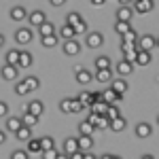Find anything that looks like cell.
<instances>
[{
    "label": "cell",
    "mask_w": 159,
    "mask_h": 159,
    "mask_svg": "<svg viewBox=\"0 0 159 159\" xmlns=\"http://www.w3.org/2000/svg\"><path fill=\"white\" fill-rule=\"evenodd\" d=\"M155 47H157V38L153 34H142L138 38V49L140 51H153Z\"/></svg>",
    "instance_id": "1"
},
{
    "label": "cell",
    "mask_w": 159,
    "mask_h": 159,
    "mask_svg": "<svg viewBox=\"0 0 159 159\" xmlns=\"http://www.w3.org/2000/svg\"><path fill=\"white\" fill-rule=\"evenodd\" d=\"M102 43H104V36H102L100 32H87L85 45L89 49H98V47H102Z\"/></svg>",
    "instance_id": "2"
},
{
    "label": "cell",
    "mask_w": 159,
    "mask_h": 159,
    "mask_svg": "<svg viewBox=\"0 0 159 159\" xmlns=\"http://www.w3.org/2000/svg\"><path fill=\"white\" fill-rule=\"evenodd\" d=\"M74 76H76V83H81V85H87V83H91V79H96V76H91V72H89L87 68H83V66H76Z\"/></svg>",
    "instance_id": "3"
},
{
    "label": "cell",
    "mask_w": 159,
    "mask_h": 159,
    "mask_svg": "<svg viewBox=\"0 0 159 159\" xmlns=\"http://www.w3.org/2000/svg\"><path fill=\"white\" fill-rule=\"evenodd\" d=\"M32 38H34V34H32L30 28H19V30L15 32V40H17L19 45H28V43H32Z\"/></svg>",
    "instance_id": "4"
},
{
    "label": "cell",
    "mask_w": 159,
    "mask_h": 159,
    "mask_svg": "<svg viewBox=\"0 0 159 159\" xmlns=\"http://www.w3.org/2000/svg\"><path fill=\"white\" fill-rule=\"evenodd\" d=\"M153 0H134V11L140 13V15H144V13H151L153 11Z\"/></svg>",
    "instance_id": "5"
},
{
    "label": "cell",
    "mask_w": 159,
    "mask_h": 159,
    "mask_svg": "<svg viewBox=\"0 0 159 159\" xmlns=\"http://www.w3.org/2000/svg\"><path fill=\"white\" fill-rule=\"evenodd\" d=\"M64 53H66V55H79V53H81V43L74 40V38L66 40V43H64Z\"/></svg>",
    "instance_id": "6"
},
{
    "label": "cell",
    "mask_w": 159,
    "mask_h": 159,
    "mask_svg": "<svg viewBox=\"0 0 159 159\" xmlns=\"http://www.w3.org/2000/svg\"><path fill=\"white\" fill-rule=\"evenodd\" d=\"M132 15H134V9L127 7V4H121V7L117 9V21H129Z\"/></svg>",
    "instance_id": "7"
},
{
    "label": "cell",
    "mask_w": 159,
    "mask_h": 159,
    "mask_svg": "<svg viewBox=\"0 0 159 159\" xmlns=\"http://www.w3.org/2000/svg\"><path fill=\"white\" fill-rule=\"evenodd\" d=\"M17 68H19V66H13V64H4V66H2V79H4V81H15V79H17Z\"/></svg>",
    "instance_id": "8"
},
{
    "label": "cell",
    "mask_w": 159,
    "mask_h": 159,
    "mask_svg": "<svg viewBox=\"0 0 159 159\" xmlns=\"http://www.w3.org/2000/svg\"><path fill=\"white\" fill-rule=\"evenodd\" d=\"M102 98H104V102H108V104H115V102H121L123 93H117L112 87H108L106 91H102Z\"/></svg>",
    "instance_id": "9"
},
{
    "label": "cell",
    "mask_w": 159,
    "mask_h": 159,
    "mask_svg": "<svg viewBox=\"0 0 159 159\" xmlns=\"http://www.w3.org/2000/svg\"><path fill=\"white\" fill-rule=\"evenodd\" d=\"M117 72L121 74V76H127V74L134 72V61H127V60H121L117 64Z\"/></svg>",
    "instance_id": "10"
},
{
    "label": "cell",
    "mask_w": 159,
    "mask_h": 159,
    "mask_svg": "<svg viewBox=\"0 0 159 159\" xmlns=\"http://www.w3.org/2000/svg\"><path fill=\"white\" fill-rule=\"evenodd\" d=\"M24 125H25V123H24L21 117H9V119H7V129L13 132V134H15L19 127H24Z\"/></svg>",
    "instance_id": "11"
},
{
    "label": "cell",
    "mask_w": 159,
    "mask_h": 159,
    "mask_svg": "<svg viewBox=\"0 0 159 159\" xmlns=\"http://www.w3.org/2000/svg\"><path fill=\"white\" fill-rule=\"evenodd\" d=\"M25 17H30V13L25 11L24 7H13L11 9V19L13 21H24Z\"/></svg>",
    "instance_id": "12"
},
{
    "label": "cell",
    "mask_w": 159,
    "mask_h": 159,
    "mask_svg": "<svg viewBox=\"0 0 159 159\" xmlns=\"http://www.w3.org/2000/svg\"><path fill=\"white\" fill-rule=\"evenodd\" d=\"M28 19H30V24H32V25H36V28H38V25H43L45 21H47V15H45L43 11H32Z\"/></svg>",
    "instance_id": "13"
},
{
    "label": "cell",
    "mask_w": 159,
    "mask_h": 159,
    "mask_svg": "<svg viewBox=\"0 0 159 159\" xmlns=\"http://www.w3.org/2000/svg\"><path fill=\"white\" fill-rule=\"evenodd\" d=\"M96 81H100V83H112V70L110 68H100L96 72Z\"/></svg>",
    "instance_id": "14"
},
{
    "label": "cell",
    "mask_w": 159,
    "mask_h": 159,
    "mask_svg": "<svg viewBox=\"0 0 159 159\" xmlns=\"http://www.w3.org/2000/svg\"><path fill=\"white\" fill-rule=\"evenodd\" d=\"M79 147H81V151H91L93 148V138L87 134H81L79 136Z\"/></svg>",
    "instance_id": "15"
},
{
    "label": "cell",
    "mask_w": 159,
    "mask_h": 159,
    "mask_svg": "<svg viewBox=\"0 0 159 159\" xmlns=\"http://www.w3.org/2000/svg\"><path fill=\"white\" fill-rule=\"evenodd\" d=\"M125 127H127V119H123V117L110 119V129H112V132H123Z\"/></svg>",
    "instance_id": "16"
},
{
    "label": "cell",
    "mask_w": 159,
    "mask_h": 159,
    "mask_svg": "<svg viewBox=\"0 0 159 159\" xmlns=\"http://www.w3.org/2000/svg\"><path fill=\"white\" fill-rule=\"evenodd\" d=\"M79 138H68L66 142H64V151H66V155H72L74 151H79Z\"/></svg>",
    "instance_id": "17"
},
{
    "label": "cell",
    "mask_w": 159,
    "mask_h": 159,
    "mask_svg": "<svg viewBox=\"0 0 159 159\" xmlns=\"http://www.w3.org/2000/svg\"><path fill=\"white\" fill-rule=\"evenodd\" d=\"M151 132H153V127L148 123H138L136 125V136L138 138H147V136H151Z\"/></svg>",
    "instance_id": "18"
},
{
    "label": "cell",
    "mask_w": 159,
    "mask_h": 159,
    "mask_svg": "<svg viewBox=\"0 0 159 159\" xmlns=\"http://www.w3.org/2000/svg\"><path fill=\"white\" fill-rule=\"evenodd\" d=\"M148 64H151V51H140V49H138L136 66H148Z\"/></svg>",
    "instance_id": "19"
},
{
    "label": "cell",
    "mask_w": 159,
    "mask_h": 159,
    "mask_svg": "<svg viewBox=\"0 0 159 159\" xmlns=\"http://www.w3.org/2000/svg\"><path fill=\"white\" fill-rule=\"evenodd\" d=\"M28 110H30V112H34V115H38V117H40V115L45 112V104H43L40 100H32V102L28 104Z\"/></svg>",
    "instance_id": "20"
},
{
    "label": "cell",
    "mask_w": 159,
    "mask_h": 159,
    "mask_svg": "<svg viewBox=\"0 0 159 159\" xmlns=\"http://www.w3.org/2000/svg\"><path fill=\"white\" fill-rule=\"evenodd\" d=\"M96 129H98V127H96V125H93L91 121H81V123H79V132H81V134L91 136L93 132H96Z\"/></svg>",
    "instance_id": "21"
},
{
    "label": "cell",
    "mask_w": 159,
    "mask_h": 159,
    "mask_svg": "<svg viewBox=\"0 0 159 159\" xmlns=\"http://www.w3.org/2000/svg\"><path fill=\"white\" fill-rule=\"evenodd\" d=\"M60 110H61V112H66V115L74 112V100L72 98H64L60 102Z\"/></svg>",
    "instance_id": "22"
},
{
    "label": "cell",
    "mask_w": 159,
    "mask_h": 159,
    "mask_svg": "<svg viewBox=\"0 0 159 159\" xmlns=\"http://www.w3.org/2000/svg\"><path fill=\"white\" fill-rule=\"evenodd\" d=\"M40 43H43V47H47V49H53V47H57V34L40 36Z\"/></svg>",
    "instance_id": "23"
},
{
    "label": "cell",
    "mask_w": 159,
    "mask_h": 159,
    "mask_svg": "<svg viewBox=\"0 0 159 159\" xmlns=\"http://www.w3.org/2000/svg\"><path fill=\"white\" fill-rule=\"evenodd\" d=\"M110 87H112L117 93H125L129 85H127V81H125V79H117V81H112V83H110Z\"/></svg>",
    "instance_id": "24"
},
{
    "label": "cell",
    "mask_w": 159,
    "mask_h": 159,
    "mask_svg": "<svg viewBox=\"0 0 159 159\" xmlns=\"http://www.w3.org/2000/svg\"><path fill=\"white\" fill-rule=\"evenodd\" d=\"M19 57H21V51H7V64H13V66H19Z\"/></svg>",
    "instance_id": "25"
},
{
    "label": "cell",
    "mask_w": 159,
    "mask_h": 159,
    "mask_svg": "<svg viewBox=\"0 0 159 159\" xmlns=\"http://www.w3.org/2000/svg\"><path fill=\"white\" fill-rule=\"evenodd\" d=\"M15 138H19V140H30V138H32V129H30V125L19 127V129L15 132Z\"/></svg>",
    "instance_id": "26"
},
{
    "label": "cell",
    "mask_w": 159,
    "mask_h": 159,
    "mask_svg": "<svg viewBox=\"0 0 159 159\" xmlns=\"http://www.w3.org/2000/svg\"><path fill=\"white\" fill-rule=\"evenodd\" d=\"M81 21H83V17H81V15H79V13H68V15H66V24L68 25H72V28H76V25L81 24Z\"/></svg>",
    "instance_id": "27"
},
{
    "label": "cell",
    "mask_w": 159,
    "mask_h": 159,
    "mask_svg": "<svg viewBox=\"0 0 159 159\" xmlns=\"http://www.w3.org/2000/svg\"><path fill=\"white\" fill-rule=\"evenodd\" d=\"M91 110L98 112V115H106V110H108V102H104V100L93 102V104H91Z\"/></svg>",
    "instance_id": "28"
},
{
    "label": "cell",
    "mask_w": 159,
    "mask_h": 159,
    "mask_svg": "<svg viewBox=\"0 0 159 159\" xmlns=\"http://www.w3.org/2000/svg\"><path fill=\"white\" fill-rule=\"evenodd\" d=\"M60 36L64 38V40H70V38L76 36V32H74V28H72V25H68V24H66V25H64V28L60 30Z\"/></svg>",
    "instance_id": "29"
},
{
    "label": "cell",
    "mask_w": 159,
    "mask_h": 159,
    "mask_svg": "<svg viewBox=\"0 0 159 159\" xmlns=\"http://www.w3.org/2000/svg\"><path fill=\"white\" fill-rule=\"evenodd\" d=\"M38 32H40V36H49V34H55V28L51 21H45L43 25H38Z\"/></svg>",
    "instance_id": "30"
},
{
    "label": "cell",
    "mask_w": 159,
    "mask_h": 159,
    "mask_svg": "<svg viewBox=\"0 0 159 159\" xmlns=\"http://www.w3.org/2000/svg\"><path fill=\"white\" fill-rule=\"evenodd\" d=\"M28 151H30V153H43V144H40V140L30 138V140H28Z\"/></svg>",
    "instance_id": "31"
},
{
    "label": "cell",
    "mask_w": 159,
    "mask_h": 159,
    "mask_svg": "<svg viewBox=\"0 0 159 159\" xmlns=\"http://www.w3.org/2000/svg\"><path fill=\"white\" fill-rule=\"evenodd\" d=\"M32 66V55L28 51H21V57H19V68H30Z\"/></svg>",
    "instance_id": "32"
},
{
    "label": "cell",
    "mask_w": 159,
    "mask_h": 159,
    "mask_svg": "<svg viewBox=\"0 0 159 159\" xmlns=\"http://www.w3.org/2000/svg\"><path fill=\"white\" fill-rule=\"evenodd\" d=\"M21 119H24V123H25V125H30V127H32V125H36V121H38V115L30 112V110H25Z\"/></svg>",
    "instance_id": "33"
},
{
    "label": "cell",
    "mask_w": 159,
    "mask_h": 159,
    "mask_svg": "<svg viewBox=\"0 0 159 159\" xmlns=\"http://www.w3.org/2000/svg\"><path fill=\"white\" fill-rule=\"evenodd\" d=\"M129 30H132L129 21H117V24H115V32H117V34H125V32H129Z\"/></svg>",
    "instance_id": "34"
},
{
    "label": "cell",
    "mask_w": 159,
    "mask_h": 159,
    "mask_svg": "<svg viewBox=\"0 0 159 159\" xmlns=\"http://www.w3.org/2000/svg\"><path fill=\"white\" fill-rule=\"evenodd\" d=\"M96 127H98V129H108V127H110V117H108V115H100Z\"/></svg>",
    "instance_id": "35"
},
{
    "label": "cell",
    "mask_w": 159,
    "mask_h": 159,
    "mask_svg": "<svg viewBox=\"0 0 159 159\" xmlns=\"http://www.w3.org/2000/svg\"><path fill=\"white\" fill-rule=\"evenodd\" d=\"M138 32L136 30H129V32H125V34H121V40H125V43H138Z\"/></svg>",
    "instance_id": "36"
},
{
    "label": "cell",
    "mask_w": 159,
    "mask_h": 159,
    "mask_svg": "<svg viewBox=\"0 0 159 159\" xmlns=\"http://www.w3.org/2000/svg\"><path fill=\"white\" fill-rule=\"evenodd\" d=\"M96 68H110V57H106V55H100V57H96Z\"/></svg>",
    "instance_id": "37"
},
{
    "label": "cell",
    "mask_w": 159,
    "mask_h": 159,
    "mask_svg": "<svg viewBox=\"0 0 159 159\" xmlns=\"http://www.w3.org/2000/svg\"><path fill=\"white\" fill-rule=\"evenodd\" d=\"M25 81V85L30 87V91H36L38 87H40V81H38L36 76H28V79H24Z\"/></svg>",
    "instance_id": "38"
},
{
    "label": "cell",
    "mask_w": 159,
    "mask_h": 159,
    "mask_svg": "<svg viewBox=\"0 0 159 159\" xmlns=\"http://www.w3.org/2000/svg\"><path fill=\"white\" fill-rule=\"evenodd\" d=\"M79 100L83 102V106H89V108H91V104H93V100H91V93H89V91H81V93H79Z\"/></svg>",
    "instance_id": "39"
},
{
    "label": "cell",
    "mask_w": 159,
    "mask_h": 159,
    "mask_svg": "<svg viewBox=\"0 0 159 159\" xmlns=\"http://www.w3.org/2000/svg\"><path fill=\"white\" fill-rule=\"evenodd\" d=\"M15 93H17V96H25V93H30V87L25 85V81H21L19 85H15Z\"/></svg>",
    "instance_id": "40"
},
{
    "label": "cell",
    "mask_w": 159,
    "mask_h": 159,
    "mask_svg": "<svg viewBox=\"0 0 159 159\" xmlns=\"http://www.w3.org/2000/svg\"><path fill=\"white\" fill-rule=\"evenodd\" d=\"M121 51L123 53H127V51H138V43H125V40H121Z\"/></svg>",
    "instance_id": "41"
},
{
    "label": "cell",
    "mask_w": 159,
    "mask_h": 159,
    "mask_svg": "<svg viewBox=\"0 0 159 159\" xmlns=\"http://www.w3.org/2000/svg\"><path fill=\"white\" fill-rule=\"evenodd\" d=\"M106 115H108L110 119H117V117H121V112L117 108V104H108V110H106Z\"/></svg>",
    "instance_id": "42"
},
{
    "label": "cell",
    "mask_w": 159,
    "mask_h": 159,
    "mask_svg": "<svg viewBox=\"0 0 159 159\" xmlns=\"http://www.w3.org/2000/svg\"><path fill=\"white\" fill-rule=\"evenodd\" d=\"M40 144H43V151H49V148H53V138L51 136H43Z\"/></svg>",
    "instance_id": "43"
},
{
    "label": "cell",
    "mask_w": 159,
    "mask_h": 159,
    "mask_svg": "<svg viewBox=\"0 0 159 159\" xmlns=\"http://www.w3.org/2000/svg\"><path fill=\"white\" fill-rule=\"evenodd\" d=\"M43 157L45 159H57V157H61V155L55 151V148H49V151H43Z\"/></svg>",
    "instance_id": "44"
},
{
    "label": "cell",
    "mask_w": 159,
    "mask_h": 159,
    "mask_svg": "<svg viewBox=\"0 0 159 159\" xmlns=\"http://www.w3.org/2000/svg\"><path fill=\"white\" fill-rule=\"evenodd\" d=\"M11 157L13 159H28V157H30V151H15Z\"/></svg>",
    "instance_id": "45"
},
{
    "label": "cell",
    "mask_w": 159,
    "mask_h": 159,
    "mask_svg": "<svg viewBox=\"0 0 159 159\" xmlns=\"http://www.w3.org/2000/svg\"><path fill=\"white\" fill-rule=\"evenodd\" d=\"M74 32H76V34H87V24H85V21H81V24L74 28Z\"/></svg>",
    "instance_id": "46"
},
{
    "label": "cell",
    "mask_w": 159,
    "mask_h": 159,
    "mask_svg": "<svg viewBox=\"0 0 159 159\" xmlns=\"http://www.w3.org/2000/svg\"><path fill=\"white\" fill-rule=\"evenodd\" d=\"M125 55V60L127 61H134L136 64V57H138V51H127V53H123Z\"/></svg>",
    "instance_id": "47"
},
{
    "label": "cell",
    "mask_w": 159,
    "mask_h": 159,
    "mask_svg": "<svg viewBox=\"0 0 159 159\" xmlns=\"http://www.w3.org/2000/svg\"><path fill=\"white\" fill-rule=\"evenodd\" d=\"M7 115H9V104L0 102V117H7Z\"/></svg>",
    "instance_id": "48"
},
{
    "label": "cell",
    "mask_w": 159,
    "mask_h": 159,
    "mask_svg": "<svg viewBox=\"0 0 159 159\" xmlns=\"http://www.w3.org/2000/svg\"><path fill=\"white\" fill-rule=\"evenodd\" d=\"M98 119H100V115H98V112H93V110H89V117H87V121H91L93 125H96V123H98Z\"/></svg>",
    "instance_id": "49"
},
{
    "label": "cell",
    "mask_w": 159,
    "mask_h": 159,
    "mask_svg": "<svg viewBox=\"0 0 159 159\" xmlns=\"http://www.w3.org/2000/svg\"><path fill=\"white\" fill-rule=\"evenodd\" d=\"M91 100H93V102H100V100H104V98H102L100 91H93V93H91Z\"/></svg>",
    "instance_id": "50"
},
{
    "label": "cell",
    "mask_w": 159,
    "mask_h": 159,
    "mask_svg": "<svg viewBox=\"0 0 159 159\" xmlns=\"http://www.w3.org/2000/svg\"><path fill=\"white\" fill-rule=\"evenodd\" d=\"M53 7H61V4H66V0H49Z\"/></svg>",
    "instance_id": "51"
},
{
    "label": "cell",
    "mask_w": 159,
    "mask_h": 159,
    "mask_svg": "<svg viewBox=\"0 0 159 159\" xmlns=\"http://www.w3.org/2000/svg\"><path fill=\"white\" fill-rule=\"evenodd\" d=\"M104 2H106V0H91V4H93V7H102Z\"/></svg>",
    "instance_id": "52"
},
{
    "label": "cell",
    "mask_w": 159,
    "mask_h": 159,
    "mask_svg": "<svg viewBox=\"0 0 159 159\" xmlns=\"http://www.w3.org/2000/svg\"><path fill=\"white\" fill-rule=\"evenodd\" d=\"M119 2H121V4H127V7H129V4H132L134 0H119Z\"/></svg>",
    "instance_id": "53"
},
{
    "label": "cell",
    "mask_w": 159,
    "mask_h": 159,
    "mask_svg": "<svg viewBox=\"0 0 159 159\" xmlns=\"http://www.w3.org/2000/svg\"><path fill=\"white\" fill-rule=\"evenodd\" d=\"M157 47H159V38H157Z\"/></svg>",
    "instance_id": "54"
},
{
    "label": "cell",
    "mask_w": 159,
    "mask_h": 159,
    "mask_svg": "<svg viewBox=\"0 0 159 159\" xmlns=\"http://www.w3.org/2000/svg\"><path fill=\"white\" fill-rule=\"evenodd\" d=\"M157 123H159V117H157Z\"/></svg>",
    "instance_id": "55"
}]
</instances>
